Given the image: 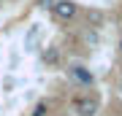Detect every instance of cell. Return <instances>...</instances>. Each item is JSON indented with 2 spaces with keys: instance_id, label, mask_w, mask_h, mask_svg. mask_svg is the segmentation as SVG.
<instances>
[{
  "instance_id": "1",
  "label": "cell",
  "mask_w": 122,
  "mask_h": 116,
  "mask_svg": "<svg viewBox=\"0 0 122 116\" xmlns=\"http://www.w3.org/2000/svg\"><path fill=\"white\" fill-rule=\"evenodd\" d=\"M52 11H54V16L60 22H71V19H76L79 5L73 3V0H57V3L52 5Z\"/></svg>"
},
{
  "instance_id": "2",
  "label": "cell",
  "mask_w": 122,
  "mask_h": 116,
  "mask_svg": "<svg viewBox=\"0 0 122 116\" xmlns=\"http://www.w3.org/2000/svg\"><path fill=\"white\" fill-rule=\"evenodd\" d=\"M73 108H76V116H95L100 108V100L95 95H87V97H79Z\"/></svg>"
},
{
  "instance_id": "3",
  "label": "cell",
  "mask_w": 122,
  "mask_h": 116,
  "mask_svg": "<svg viewBox=\"0 0 122 116\" xmlns=\"http://www.w3.org/2000/svg\"><path fill=\"white\" fill-rule=\"evenodd\" d=\"M68 76L73 78L76 84H81V86H92V81H95V76H92L84 65H71V68H68Z\"/></svg>"
},
{
  "instance_id": "4",
  "label": "cell",
  "mask_w": 122,
  "mask_h": 116,
  "mask_svg": "<svg viewBox=\"0 0 122 116\" xmlns=\"http://www.w3.org/2000/svg\"><path fill=\"white\" fill-rule=\"evenodd\" d=\"M38 35H41V24H33L25 35V51H33L35 43H38Z\"/></svg>"
},
{
  "instance_id": "5",
  "label": "cell",
  "mask_w": 122,
  "mask_h": 116,
  "mask_svg": "<svg viewBox=\"0 0 122 116\" xmlns=\"http://www.w3.org/2000/svg\"><path fill=\"white\" fill-rule=\"evenodd\" d=\"M41 60H44L46 65H54L57 60H60V51H57V46H46L44 51H41Z\"/></svg>"
},
{
  "instance_id": "6",
  "label": "cell",
  "mask_w": 122,
  "mask_h": 116,
  "mask_svg": "<svg viewBox=\"0 0 122 116\" xmlns=\"http://www.w3.org/2000/svg\"><path fill=\"white\" fill-rule=\"evenodd\" d=\"M46 113H49V103H44V100H41V103L33 108V113H30V116H46Z\"/></svg>"
},
{
  "instance_id": "7",
  "label": "cell",
  "mask_w": 122,
  "mask_h": 116,
  "mask_svg": "<svg viewBox=\"0 0 122 116\" xmlns=\"http://www.w3.org/2000/svg\"><path fill=\"white\" fill-rule=\"evenodd\" d=\"M52 5H54V0H38V8H44V11H52Z\"/></svg>"
},
{
  "instance_id": "8",
  "label": "cell",
  "mask_w": 122,
  "mask_h": 116,
  "mask_svg": "<svg viewBox=\"0 0 122 116\" xmlns=\"http://www.w3.org/2000/svg\"><path fill=\"white\" fill-rule=\"evenodd\" d=\"M119 54H122V41H119Z\"/></svg>"
}]
</instances>
